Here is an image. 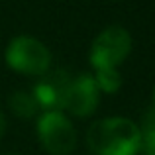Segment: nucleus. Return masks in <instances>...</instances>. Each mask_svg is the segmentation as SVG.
<instances>
[{"label":"nucleus","instance_id":"nucleus-5","mask_svg":"<svg viewBox=\"0 0 155 155\" xmlns=\"http://www.w3.org/2000/svg\"><path fill=\"white\" fill-rule=\"evenodd\" d=\"M100 100V91L96 87L94 79L91 75H81L77 79H71L61 98V110H67L73 116H91L96 110Z\"/></svg>","mask_w":155,"mask_h":155},{"label":"nucleus","instance_id":"nucleus-2","mask_svg":"<svg viewBox=\"0 0 155 155\" xmlns=\"http://www.w3.org/2000/svg\"><path fill=\"white\" fill-rule=\"evenodd\" d=\"M6 63L10 69L24 75L41 77L51 67V53L39 39L20 35L6 47Z\"/></svg>","mask_w":155,"mask_h":155},{"label":"nucleus","instance_id":"nucleus-6","mask_svg":"<svg viewBox=\"0 0 155 155\" xmlns=\"http://www.w3.org/2000/svg\"><path fill=\"white\" fill-rule=\"evenodd\" d=\"M71 79L73 77L67 71H51V73L47 71L45 75H41L39 83L35 84L34 92H31L38 100L39 108L45 110V112L47 110H59L63 92Z\"/></svg>","mask_w":155,"mask_h":155},{"label":"nucleus","instance_id":"nucleus-1","mask_svg":"<svg viewBox=\"0 0 155 155\" xmlns=\"http://www.w3.org/2000/svg\"><path fill=\"white\" fill-rule=\"evenodd\" d=\"M87 143L96 155H136L140 151V126L128 118H106L91 126Z\"/></svg>","mask_w":155,"mask_h":155},{"label":"nucleus","instance_id":"nucleus-10","mask_svg":"<svg viewBox=\"0 0 155 155\" xmlns=\"http://www.w3.org/2000/svg\"><path fill=\"white\" fill-rule=\"evenodd\" d=\"M4 132H6V120H4V116L0 114V137L4 136Z\"/></svg>","mask_w":155,"mask_h":155},{"label":"nucleus","instance_id":"nucleus-3","mask_svg":"<svg viewBox=\"0 0 155 155\" xmlns=\"http://www.w3.org/2000/svg\"><path fill=\"white\" fill-rule=\"evenodd\" d=\"M132 51V35L122 26H110L94 38L91 63L94 69H118Z\"/></svg>","mask_w":155,"mask_h":155},{"label":"nucleus","instance_id":"nucleus-9","mask_svg":"<svg viewBox=\"0 0 155 155\" xmlns=\"http://www.w3.org/2000/svg\"><path fill=\"white\" fill-rule=\"evenodd\" d=\"M92 79H94L98 91L108 92V94H114L122 84V77L118 73V69H96V75Z\"/></svg>","mask_w":155,"mask_h":155},{"label":"nucleus","instance_id":"nucleus-8","mask_svg":"<svg viewBox=\"0 0 155 155\" xmlns=\"http://www.w3.org/2000/svg\"><path fill=\"white\" fill-rule=\"evenodd\" d=\"M140 151L143 155H155V110L143 116L140 128Z\"/></svg>","mask_w":155,"mask_h":155},{"label":"nucleus","instance_id":"nucleus-7","mask_svg":"<svg viewBox=\"0 0 155 155\" xmlns=\"http://www.w3.org/2000/svg\"><path fill=\"white\" fill-rule=\"evenodd\" d=\"M8 106H10V110L20 118H31L41 110L39 104H38V100H35V96L31 94V92H26V91L14 92V94L10 96V100H8Z\"/></svg>","mask_w":155,"mask_h":155},{"label":"nucleus","instance_id":"nucleus-4","mask_svg":"<svg viewBox=\"0 0 155 155\" xmlns=\"http://www.w3.org/2000/svg\"><path fill=\"white\" fill-rule=\"evenodd\" d=\"M38 136L51 155H69L77 147V132L61 110H47L39 116Z\"/></svg>","mask_w":155,"mask_h":155},{"label":"nucleus","instance_id":"nucleus-11","mask_svg":"<svg viewBox=\"0 0 155 155\" xmlns=\"http://www.w3.org/2000/svg\"><path fill=\"white\" fill-rule=\"evenodd\" d=\"M153 104H155V91H153Z\"/></svg>","mask_w":155,"mask_h":155}]
</instances>
